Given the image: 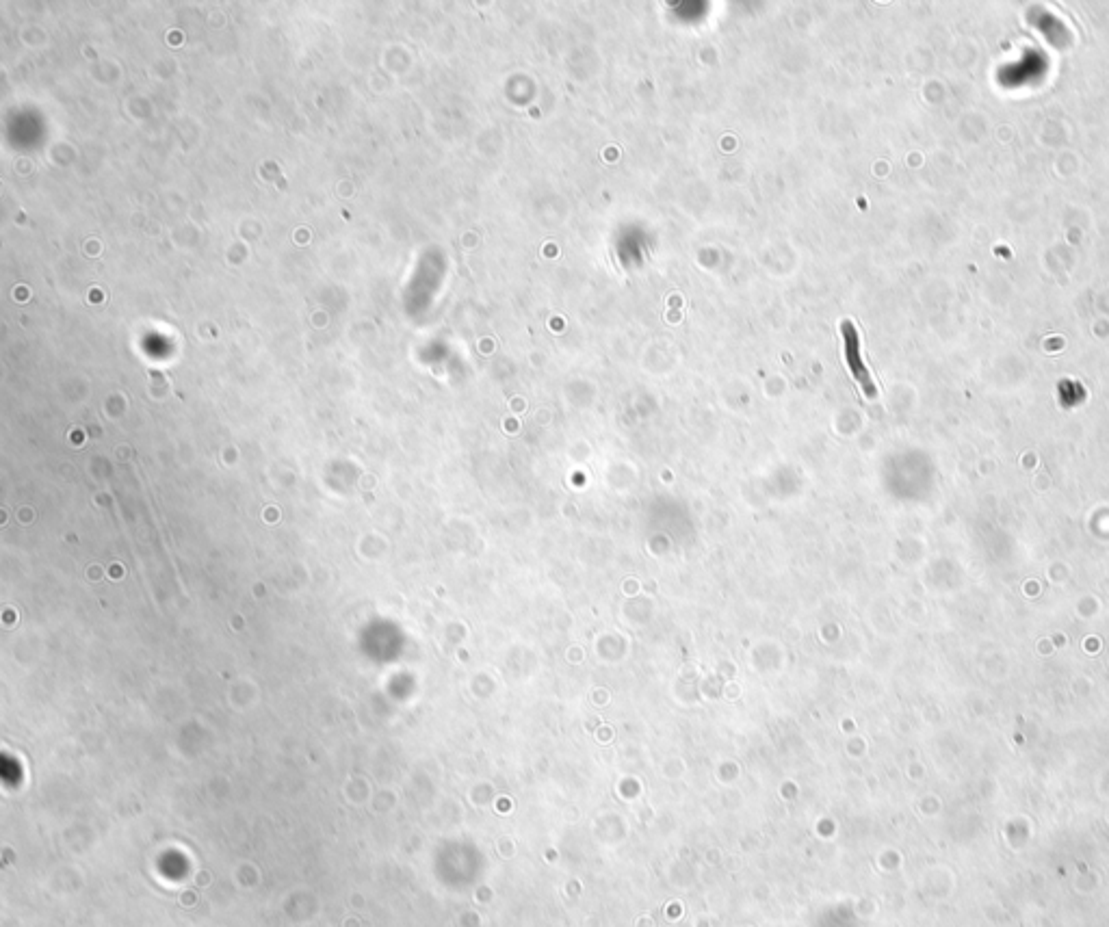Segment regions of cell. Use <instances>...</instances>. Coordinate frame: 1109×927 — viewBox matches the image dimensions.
<instances>
[{
  "label": "cell",
  "instance_id": "6da1fadb",
  "mask_svg": "<svg viewBox=\"0 0 1109 927\" xmlns=\"http://www.w3.org/2000/svg\"><path fill=\"white\" fill-rule=\"evenodd\" d=\"M841 332H843V341H845V358H847V364H850V369H852L854 377L858 380V384L863 386L865 395H867L869 399H873V397H876L878 390H876V384L871 382V375H869V371H867V367H865L863 356H860L858 330L854 328V323H852V321H843V323H841Z\"/></svg>",
  "mask_w": 1109,
  "mask_h": 927
}]
</instances>
